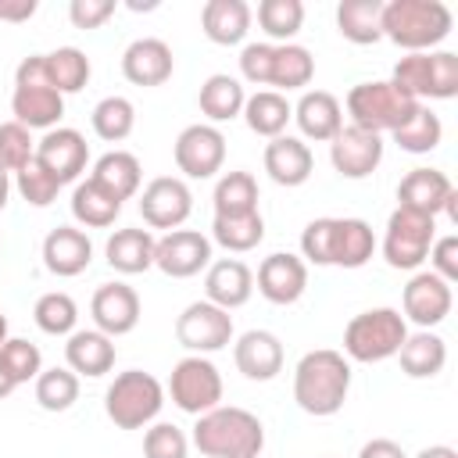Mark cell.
<instances>
[{
  "label": "cell",
  "mask_w": 458,
  "mask_h": 458,
  "mask_svg": "<svg viewBox=\"0 0 458 458\" xmlns=\"http://www.w3.org/2000/svg\"><path fill=\"white\" fill-rule=\"evenodd\" d=\"M351 394V361L333 351V347H318L308 351L297 369H293V401L301 411L326 419L336 415L344 408Z\"/></svg>",
  "instance_id": "1"
},
{
  "label": "cell",
  "mask_w": 458,
  "mask_h": 458,
  "mask_svg": "<svg viewBox=\"0 0 458 458\" xmlns=\"http://www.w3.org/2000/svg\"><path fill=\"white\" fill-rule=\"evenodd\" d=\"M193 447L208 458H261L265 426L254 411L236 404H218L193 422Z\"/></svg>",
  "instance_id": "2"
},
{
  "label": "cell",
  "mask_w": 458,
  "mask_h": 458,
  "mask_svg": "<svg viewBox=\"0 0 458 458\" xmlns=\"http://www.w3.org/2000/svg\"><path fill=\"white\" fill-rule=\"evenodd\" d=\"M454 14L440 0H386L383 4V39L408 54H426L451 36Z\"/></svg>",
  "instance_id": "3"
},
{
  "label": "cell",
  "mask_w": 458,
  "mask_h": 458,
  "mask_svg": "<svg viewBox=\"0 0 458 458\" xmlns=\"http://www.w3.org/2000/svg\"><path fill=\"white\" fill-rule=\"evenodd\" d=\"M404 336H408V322L397 308H369L344 326V354L347 361L376 365L397 358Z\"/></svg>",
  "instance_id": "4"
},
{
  "label": "cell",
  "mask_w": 458,
  "mask_h": 458,
  "mask_svg": "<svg viewBox=\"0 0 458 458\" xmlns=\"http://www.w3.org/2000/svg\"><path fill=\"white\" fill-rule=\"evenodd\" d=\"M165 408V386L143 369H125L104 394V411L118 429H147Z\"/></svg>",
  "instance_id": "5"
},
{
  "label": "cell",
  "mask_w": 458,
  "mask_h": 458,
  "mask_svg": "<svg viewBox=\"0 0 458 458\" xmlns=\"http://www.w3.org/2000/svg\"><path fill=\"white\" fill-rule=\"evenodd\" d=\"M344 107H347V114H351V125L383 136V132L401 129V125L419 111V100H411V97H408L404 89H397L390 79H376V82H358V86H351Z\"/></svg>",
  "instance_id": "6"
},
{
  "label": "cell",
  "mask_w": 458,
  "mask_h": 458,
  "mask_svg": "<svg viewBox=\"0 0 458 458\" xmlns=\"http://www.w3.org/2000/svg\"><path fill=\"white\" fill-rule=\"evenodd\" d=\"M390 82L419 104L422 100H451V97H458V54H451V50L404 54L394 64Z\"/></svg>",
  "instance_id": "7"
},
{
  "label": "cell",
  "mask_w": 458,
  "mask_h": 458,
  "mask_svg": "<svg viewBox=\"0 0 458 458\" xmlns=\"http://www.w3.org/2000/svg\"><path fill=\"white\" fill-rule=\"evenodd\" d=\"M433 240H437V218L408 211V208H394L386 218V233H383L379 250H383L390 268L415 272L426 261Z\"/></svg>",
  "instance_id": "8"
},
{
  "label": "cell",
  "mask_w": 458,
  "mask_h": 458,
  "mask_svg": "<svg viewBox=\"0 0 458 458\" xmlns=\"http://www.w3.org/2000/svg\"><path fill=\"white\" fill-rule=\"evenodd\" d=\"M222 372L204 354H186L172 365L168 376V397L186 415H204L222 404Z\"/></svg>",
  "instance_id": "9"
},
{
  "label": "cell",
  "mask_w": 458,
  "mask_h": 458,
  "mask_svg": "<svg viewBox=\"0 0 458 458\" xmlns=\"http://www.w3.org/2000/svg\"><path fill=\"white\" fill-rule=\"evenodd\" d=\"M175 340L190 354H204L208 358V354L229 347V340H233V315L222 311L211 301H193L175 318Z\"/></svg>",
  "instance_id": "10"
},
{
  "label": "cell",
  "mask_w": 458,
  "mask_h": 458,
  "mask_svg": "<svg viewBox=\"0 0 458 458\" xmlns=\"http://www.w3.org/2000/svg\"><path fill=\"white\" fill-rule=\"evenodd\" d=\"M172 157L186 179H211L225 165V136L218 125L208 122L186 125L172 143Z\"/></svg>",
  "instance_id": "11"
},
{
  "label": "cell",
  "mask_w": 458,
  "mask_h": 458,
  "mask_svg": "<svg viewBox=\"0 0 458 458\" xmlns=\"http://www.w3.org/2000/svg\"><path fill=\"white\" fill-rule=\"evenodd\" d=\"M86 161H89V143H86V136L79 129L57 125V129L43 132V140H36V165L57 186L75 182L86 172Z\"/></svg>",
  "instance_id": "12"
},
{
  "label": "cell",
  "mask_w": 458,
  "mask_h": 458,
  "mask_svg": "<svg viewBox=\"0 0 458 458\" xmlns=\"http://www.w3.org/2000/svg\"><path fill=\"white\" fill-rule=\"evenodd\" d=\"M190 211H193V193L179 175H157L140 193V215L150 229H165V233L182 229Z\"/></svg>",
  "instance_id": "13"
},
{
  "label": "cell",
  "mask_w": 458,
  "mask_h": 458,
  "mask_svg": "<svg viewBox=\"0 0 458 458\" xmlns=\"http://www.w3.org/2000/svg\"><path fill=\"white\" fill-rule=\"evenodd\" d=\"M211 265V236L200 229H172L154 243V268L168 279H190Z\"/></svg>",
  "instance_id": "14"
},
{
  "label": "cell",
  "mask_w": 458,
  "mask_h": 458,
  "mask_svg": "<svg viewBox=\"0 0 458 458\" xmlns=\"http://www.w3.org/2000/svg\"><path fill=\"white\" fill-rule=\"evenodd\" d=\"M329 161L344 179H369L383 161V136L358 125H344L329 140Z\"/></svg>",
  "instance_id": "15"
},
{
  "label": "cell",
  "mask_w": 458,
  "mask_h": 458,
  "mask_svg": "<svg viewBox=\"0 0 458 458\" xmlns=\"http://www.w3.org/2000/svg\"><path fill=\"white\" fill-rule=\"evenodd\" d=\"M254 283H258V293L268 304L286 308V304H297L304 297V290H308V265L297 254H290V250H276V254H268L258 265Z\"/></svg>",
  "instance_id": "16"
},
{
  "label": "cell",
  "mask_w": 458,
  "mask_h": 458,
  "mask_svg": "<svg viewBox=\"0 0 458 458\" xmlns=\"http://www.w3.org/2000/svg\"><path fill=\"white\" fill-rule=\"evenodd\" d=\"M401 304H404V322H415L419 329H433L451 315L454 293H451V283H444L440 276L415 272L401 293Z\"/></svg>",
  "instance_id": "17"
},
{
  "label": "cell",
  "mask_w": 458,
  "mask_h": 458,
  "mask_svg": "<svg viewBox=\"0 0 458 458\" xmlns=\"http://www.w3.org/2000/svg\"><path fill=\"white\" fill-rule=\"evenodd\" d=\"M89 315H93V329H100L104 336H125L136 329L140 322V293L129 283H104L97 286L93 301H89Z\"/></svg>",
  "instance_id": "18"
},
{
  "label": "cell",
  "mask_w": 458,
  "mask_h": 458,
  "mask_svg": "<svg viewBox=\"0 0 458 458\" xmlns=\"http://www.w3.org/2000/svg\"><path fill=\"white\" fill-rule=\"evenodd\" d=\"M175 72L172 47L157 36H140L122 50V75L132 86H161Z\"/></svg>",
  "instance_id": "19"
},
{
  "label": "cell",
  "mask_w": 458,
  "mask_h": 458,
  "mask_svg": "<svg viewBox=\"0 0 458 458\" xmlns=\"http://www.w3.org/2000/svg\"><path fill=\"white\" fill-rule=\"evenodd\" d=\"M261 161H265L268 179H272L276 186H286V190L304 186V182L311 179V172H315L311 147H308L301 136H286V132L265 143Z\"/></svg>",
  "instance_id": "20"
},
{
  "label": "cell",
  "mask_w": 458,
  "mask_h": 458,
  "mask_svg": "<svg viewBox=\"0 0 458 458\" xmlns=\"http://www.w3.org/2000/svg\"><path fill=\"white\" fill-rule=\"evenodd\" d=\"M93 261V243L82 229L75 225H57L43 236V268L57 279L82 276Z\"/></svg>",
  "instance_id": "21"
},
{
  "label": "cell",
  "mask_w": 458,
  "mask_h": 458,
  "mask_svg": "<svg viewBox=\"0 0 458 458\" xmlns=\"http://www.w3.org/2000/svg\"><path fill=\"white\" fill-rule=\"evenodd\" d=\"M254 293V272L240 258H218L204 268V301L218 304L222 311L243 308Z\"/></svg>",
  "instance_id": "22"
},
{
  "label": "cell",
  "mask_w": 458,
  "mask_h": 458,
  "mask_svg": "<svg viewBox=\"0 0 458 458\" xmlns=\"http://www.w3.org/2000/svg\"><path fill=\"white\" fill-rule=\"evenodd\" d=\"M451 193H454V182L447 179V172H440V168H411L397 182V208H408V211L437 218L447 208Z\"/></svg>",
  "instance_id": "23"
},
{
  "label": "cell",
  "mask_w": 458,
  "mask_h": 458,
  "mask_svg": "<svg viewBox=\"0 0 458 458\" xmlns=\"http://www.w3.org/2000/svg\"><path fill=\"white\" fill-rule=\"evenodd\" d=\"M233 361L247 379L268 383L283 372V344L272 329H247L233 344Z\"/></svg>",
  "instance_id": "24"
},
{
  "label": "cell",
  "mask_w": 458,
  "mask_h": 458,
  "mask_svg": "<svg viewBox=\"0 0 458 458\" xmlns=\"http://www.w3.org/2000/svg\"><path fill=\"white\" fill-rule=\"evenodd\" d=\"M293 122L304 140L329 143L344 129V107L329 89H304L301 100L293 104Z\"/></svg>",
  "instance_id": "25"
},
{
  "label": "cell",
  "mask_w": 458,
  "mask_h": 458,
  "mask_svg": "<svg viewBox=\"0 0 458 458\" xmlns=\"http://www.w3.org/2000/svg\"><path fill=\"white\" fill-rule=\"evenodd\" d=\"M11 114L18 125L32 129H57L61 114H64V97L54 86H14L11 89Z\"/></svg>",
  "instance_id": "26"
},
{
  "label": "cell",
  "mask_w": 458,
  "mask_h": 458,
  "mask_svg": "<svg viewBox=\"0 0 458 458\" xmlns=\"http://www.w3.org/2000/svg\"><path fill=\"white\" fill-rule=\"evenodd\" d=\"M64 365L75 376L100 379L114 369V340L104 336L100 329H75L64 344Z\"/></svg>",
  "instance_id": "27"
},
{
  "label": "cell",
  "mask_w": 458,
  "mask_h": 458,
  "mask_svg": "<svg viewBox=\"0 0 458 458\" xmlns=\"http://www.w3.org/2000/svg\"><path fill=\"white\" fill-rule=\"evenodd\" d=\"M254 11L247 0H208L200 7V29L218 47H236L247 39Z\"/></svg>",
  "instance_id": "28"
},
{
  "label": "cell",
  "mask_w": 458,
  "mask_h": 458,
  "mask_svg": "<svg viewBox=\"0 0 458 458\" xmlns=\"http://www.w3.org/2000/svg\"><path fill=\"white\" fill-rule=\"evenodd\" d=\"M154 243L157 236L150 229L129 225V229H114L104 243V258L114 272L122 276H140L147 268H154Z\"/></svg>",
  "instance_id": "29"
},
{
  "label": "cell",
  "mask_w": 458,
  "mask_h": 458,
  "mask_svg": "<svg viewBox=\"0 0 458 458\" xmlns=\"http://www.w3.org/2000/svg\"><path fill=\"white\" fill-rule=\"evenodd\" d=\"M89 179H93L97 186H104L107 193H114V197L125 204L129 197L140 193L143 165H140V157L129 154V150H107V154H100V157L93 161Z\"/></svg>",
  "instance_id": "30"
},
{
  "label": "cell",
  "mask_w": 458,
  "mask_h": 458,
  "mask_svg": "<svg viewBox=\"0 0 458 458\" xmlns=\"http://www.w3.org/2000/svg\"><path fill=\"white\" fill-rule=\"evenodd\" d=\"M397 361H401V372L408 379H433L447 365V344H444V336H437L429 329L408 333L401 351H397Z\"/></svg>",
  "instance_id": "31"
},
{
  "label": "cell",
  "mask_w": 458,
  "mask_h": 458,
  "mask_svg": "<svg viewBox=\"0 0 458 458\" xmlns=\"http://www.w3.org/2000/svg\"><path fill=\"white\" fill-rule=\"evenodd\" d=\"M243 100H247L243 82L236 75H225V72L208 75L200 93H197V104H200V114L208 118V125L233 122L236 114H243Z\"/></svg>",
  "instance_id": "32"
},
{
  "label": "cell",
  "mask_w": 458,
  "mask_h": 458,
  "mask_svg": "<svg viewBox=\"0 0 458 458\" xmlns=\"http://www.w3.org/2000/svg\"><path fill=\"white\" fill-rule=\"evenodd\" d=\"M336 32L358 47L379 43L383 39V0H340Z\"/></svg>",
  "instance_id": "33"
},
{
  "label": "cell",
  "mask_w": 458,
  "mask_h": 458,
  "mask_svg": "<svg viewBox=\"0 0 458 458\" xmlns=\"http://www.w3.org/2000/svg\"><path fill=\"white\" fill-rule=\"evenodd\" d=\"M293 118V104L276 89H258L243 100V122L254 136L276 140L286 132V122Z\"/></svg>",
  "instance_id": "34"
},
{
  "label": "cell",
  "mask_w": 458,
  "mask_h": 458,
  "mask_svg": "<svg viewBox=\"0 0 458 458\" xmlns=\"http://www.w3.org/2000/svg\"><path fill=\"white\" fill-rule=\"evenodd\" d=\"M376 233L365 218H336L333 233V265L336 268H361L376 254Z\"/></svg>",
  "instance_id": "35"
},
{
  "label": "cell",
  "mask_w": 458,
  "mask_h": 458,
  "mask_svg": "<svg viewBox=\"0 0 458 458\" xmlns=\"http://www.w3.org/2000/svg\"><path fill=\"white\" fill-rule=\"evenodd\" d=\"M118 215H122V200L114 193H107L93 179L75 182V190H72V218L79 225H86V229H107V225H114Z\"/></svg>",
  "instance_id": "36"
},
{
  "label": "cell",
  "mask_w": 458,
  "mask_h": 458,
  "mask_svg": "<svg viewBox=\"0 0 458 458\" xmlns=\"http://www.w3.org/2000/svg\"><path fill=\"white\" fill-rule=\"evenodd\" d=\"M311 79H315L311 50L301 47V43H276L268 86H276V93H290V89H304Z\"/></svg>",
  "instance_id": "37"
},
{
  "label": "cell",
  "mask_w": 458,
  "mask_h": 458,
  "mask_svg": "<svg viewBox=\"0 0 458 458\" xmlns=\"http://www.w3.org/2000/svg\"><path fill=\"white\" fill-rule=\"evenodd\" d=\"M261 240H265L261 211H250V215H215L211 218V243L225 247L229 254H247Z\"/></svg>",
  "instance_id": "38"
},
{
  "label": "cell",
  "mask_w": 458,
  "mask_h": 458,
  "mask_svg": "<svg viewBox=\"0 0 458 458\" xmlns=\"http://www.w3.org/2000/svg\"><path fill=\"white\" fill-rule=\"evenodd\" d=\"M43 57H47L50 86H54L61 97L79 93V89L89 82V75H93V64H89V57H86L79 47H57V50H50V54H43Z\"/></svg>",
  "instance_id": "39"
},
{
  "label": "cell",
  "mask_w": 458,
  "mask_h": 458,
  "mask_svg": "<svg viewBox=\"0 0 458 458\" xmlns=\"http://www.w3.org/2000/svg\"><path fill=\"white\" fill-rule=\"evenodd\" d=\"M390 136H394V143H397L404 154H429V150H437L440 140H444V122H440V114H433L426 104H419V111H415L401 129H394Z\"/></svg>",
  "instance_id": "40"
},
{
  "label": "cell",
  "mask_w": 458,
  "mask_h": 458,
  "mask_svg": "<svg viewBox=\"0 0 458 458\" xmlns=\"http://www.w3.org/2000/svg\"><path fill=\"white\" fill-rule=\"evenodd\" d=\"M215 215H250L258 211V179L250 172H225L215 182Z\"/></svg>",
  "instance_id": "41"
},
{
  "label": "cell",
  "mask_w": 458,
  "mask_h": 458,
  "mask_svg": "<svg viewBox=\"0 0 458 458\" xmlns=\"http://www.w3.org/2000/svg\"><path fill=\"white\" fill-rule=\"evenodd\" d=\"M89 122H93V132L104 140V143H122L132 129H136V107H132V100L129 97H104L97 107H93V114H89Z\"/></svg>",
  "instance_id": "42"
},
{
  "label": "cell",
  "mask_w": 458,
  "mask_h": 458,
  "mask_svg": "<svg viewBox=\"0 0 458 458\" xmlns=\"http://www.w3.org/2000/svg\"><path fill=\"white\" fill-rule=\"evenodd\" d=\"M258 25L276 43H293V36L304 25V4L301 0H261L258 4Z\"/></svg>",
  "instance_id": "43"
},
{
  "label": "cell",
  "mask_w": 458,
  "mask_h": 458,
  "mask_svg": "<svg viewBox=\"0 0 458 458\" xmlns=\"http://www.w3.org/2000/svg\"><path fill=\"white\" fill-rule=\"evenodd\" d=\"M32 318H36V326H39L47 336H72V333H75V322H79V304L72 301V293L50 290V293H43V297L36 301Z\"/></svg>",
  "instance_id": "44"
},
{
  "label": "cell",
  "mask_w": 458,
  "mask_h": 458,
  "mask_svg": "<svg viewBox=\"0 0 458 458\" xmlns=\"http://www.w3.org/2000/svg\"><path fill=\"white\" fill-rule=\"evenodd\" d=\"M79 401V376L64 365V369H43L36 376V404L43 411H68Z\"/></svg>",
  "instance_id": "45"
},
{
  "label": "cell",
  "mask_w": 458,
  "mask_h": 458,
  "mask_svg": "<svg viewBox=\"0 0 458 458\" xmlns=\"http://www.w3.org/2000/svg\"><path fill=\"white\" fill-rule=\"evenodd\" d=\"M0 372L21 386V383H36V376L43 372V354L32 340H21V336H7V344L0 347Z\"/></svg>",
  "instance_id": "46"
},
{
  "label": "cell",
  "mask_w": 458,
  "mask_h": 458,
  "mask_svg": "<svg viewBox=\"0 0 458 458\" xmlns=\"http://www.w3.org/2000/svg\"><path fill=\"white\" fill-rule=\"evenodd\" d=\"M36 157V140L25 125H18L14 118L11 122H0V172H21L29 161Z\"/></svg>",
  "instance_id": "47"
},
{
  "label": "cell",
  "mask_w": 458,
  "mask_h": 458,
  "mask_svg": "<svg viewBox=\"0 0 458 458\" xmlns=\"http://www.w3.org/2000/svg\"><path fill=\"white\" fill-rule=\"evenodd\" d=\"M333 233H336V218L326 215V218H311L301 233V261L308 265H333Z\"/></svg>",
  "instance_id": "48"
},
{
  "label": "cell",
  "mask_w": 458,
  "mask_h": 458,
  "mask_svg": "<svg viewBox=\"0 0 458 458\" xmlns=\"http://www.w3.org/2000/svg\"><path fill=\"white\" fill-rule=\"evenodd\" d=\"M14 190L21 193V200L25 204H32V208H50L54 200H57V182L36 165V157L21 168V172H14Z\"/></svg>",
  "instance_id": "49"
},
{
  "label": "cell",
  "mask_w": 458,
  "mask_h": 458,
  "mask_svg": "<svg viewBox=\"0 0 458 458\" xmlns=\"http://www.w3.org/2000/svg\"><path fill=\"white\" fill-rule=\"evenodd\" d=\"M190 440L175 422H154L143 433V458H186Z\"/></svg>",
  "instance_id": "50"
},
{
  "label": "cell",
  "mask_w": 458,
  "mask_h": 458,
  "mask_svg": "<svg viewBox=\"0 0 458 458\" xmlns=\"http://www.w3.org/2000/svg\"><path fill=\"white\" fill-rule=\"evenodd\" d=\"M272 50L276 43H247L240 50V75L243 82L250 86H268V75H272Z\"/></svg>",
  "instance_id": "51"
},
{
  "label": "cell",
  "mask_w": 458,
  "mask_h": 458,
  "mask_svg": "<svg viewBox=\"0 0 458 458\" xmlns=\"http://www.w3.org/2000/svg\"><path fill=\"white\" fill-rule=\"evenodd\" d=\"M426 261H429V272L433 276H440L444 283H454L458 279V236L454 233L437 236L433 247H429V254H426Z\"/></svg>",
  "instance_id": "52"
},
{
  "label": "cell",
  "mask_w": 458,
  "mask_h": 458,
  "mask_svg": "<svg viewBox=\"0 0 458 458\" xmlns=\"http://www.w3.org/2000/svg\"><path fill=\"white\" fill-rule=\"evenodd\" d=\"M114 0H72L68 4V18L75 29H100L111 14H114Z\"/></svg>",
  "instance_id": "53"
},
{
  "label": "cell",
  "mask_w": 458,
  "mask_h": 458,
  "mask_svg": "<svg viewBox=\"0 0 458 458\" xmlns=\"http://www.w3.org/2000/svg\"><path fill=\"white\" fill-rule=\"evenodd\" d=\"M358 458H408V454H404V447H401L397 440H390V437H376V440L361 444Z\"/></svg>",
  "instance_id": "54"
},
{
  "label": "cell",
  "mask_w": 458,
  "mask_h": 458,
  "mask_svg": "<svg viewBox=\"0 0 458 458\" xmlns=\"http://www.w3.org/2000/svg\"><path fill=\"white\" fill-rule=\"evenodd\" d=\"M36 0H0V21H11V25H21L36 14Z\"/></svg>",
  "instance_id": "55"
},
{
  "label": "cell",
  "mask_w": 458,
  "mask_h": 458,
  "mask_svg": "<svg viewBox=\"0 0 458 458\" xmlns=\"http://www.w3.org/2000/svg\"><path fill=\"white\" fill-rule=\"evenodd\" d=\"M415 458H458V451L447 447V444H429V447H422Z\"/></svg>",
  "instance_id": "56"
},
{
  "label": "cell",
  "mask_w": 458,
  "mask_h": 458,
  "mask_svg": "<svg viewBox=\"0 0 458 458\" xmlns=\"http://www.w3.org/2000/svg\"><path fill=\"white\" fill-rule=\"evenodd\" d=\"M11 186H14V182H11V175H7V172H0V211L7 208V197H11Z\"/></svg>",
  "instance_id": "57"
},
{
  "label": "cell",
  "mask_w": 458,
  "mask_h": 458,
  "mask_svg": "<svg viewBox=\"0 0 458 458\" xmlns=\"http://www.w3.org/2000/svg\"><path fill=\"white\" fill-rule=\"evenodd\" d=\"M11 390H14V383H11V379H7L4 372H0V401H4V397H7Z\"/></svg>",
  "instance_id": "58"
},
{
  "label": "cell",
  "mask_w": 458,
  "mask_h": 458,
  "mask_svg": "<svg viewBox=\"0 0 458 458\" xmlns=\"http://www.w3.org/2000/svg\"><path fill=\"white\" fill-rule=\"evenodd\" d=\"M4 344H7V315L0 311V347H4Z\"/></svg>",
  "instance_id": "59"
}]
</instances>
